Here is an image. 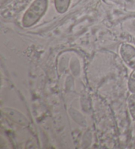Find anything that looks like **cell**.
I'll list each match as a JSON object with an SVG mask.
<instances>
[{
    "mask_svg": "<svg viewBox=\"0 0 135 149\" xmlns=\"http://www.w3.org/2000/svg\"><path fill=\"white\" fill-rule=\"evenodd\" d=\"M48 0H34L25 11L22 19V25L29 28L35 25L46 12Z\"/></svg>",
    "mask_w": 135,
    "mask_h": 149,
    "instance_id": "1",
    "label": "cell"
},
{
    "mask_svg": "<svg viewBox=\"0 0 135 149\" xmlns=\"http://www.w3.org/2000/svg\"><path fill=\"white\" fill-rule=\"evenodd\" d=\"M129 88L132 93H135V69L130 76L129 79Z\"/></svg>",
    "mask_w": 135,
    "mask_h": 149,
    "instance_id": "6",
    "label": "cell"
},
{
    "mask_svg": "<svg viewBox=\"0 0 135 149\" xmlns=\"http://www.w3.org/2000/svg\"><path fill=\"white\" fill-rule=\"evenodd\" d=\"M71 3V0H54V5L56 11L59 13H65L67 10Z\"/></svg>",
    "mask_w": 135,
    "mask_h": 149,
    "instance_id": "4",
    "label": "cell"
},
{
    "mask_svg": "<svg viewBox=\"0 0 135 149\" xmlns=\"http://www.w3.org/2000/svg\"><path fill=\"white\" fill-rule=\"evenodd\" d=\"M111 3L121 6H129L132 3L131 0H108Z\"/></svg>",
    "mask_w": 135,
    "mask_h": 149,
    "instance_id": "7",
    "label": "cell"
},
{
    "mask_svg": "<svg viewBox=\"0 0 135 149\" xmlns=\"http://www.w3.org/2000/svg\"><path fill=\"white\" fill-rule=\"evenodd\" d=\"M129 9L132 10V11H135V1L133 2V3L132 2V3L129 6Z\"/></svg>",
    "mask_w": 135,
    "mask_h": 149,
    "instance_id": "8",
    "label": "cell"
},
{
    "mask_svg": "<svg viewBox=\"0 0 135 149\" xmlns=\"http://www.w3.org/2000/svg\"><path fill=\"white\" fill-rule=\"evenodd\" d=\"M120 55L127 65L130 68L135 69V48L133 46L123 43L120 47Z\"/></svg>",
    "mask_w": 135,
    "mask_h": 149,
    "instance_id": "2",
    "label": "cell"
},
{
    "mask_svg": "<svg viewBox=\"0 0 135 149\" xmlns=\"http://www.w3.org/2000/svg\"><path fill=\"white\" fill-rule=\"evenodd\" d=\"M128 107L132 117L135 120V93L131 95L129 97Z\"/></svg>",
    "mask_w": 135,
    "mask_h": 149,
    "instance_id": "5",
    "label": "cell"
},
{
    "mask_svg": "<svg viewBox=\"0 0 135 149\" xmlns=\"http://www.w3.org/2000/svg\"><path fill=\"white\" fill-rule=\"evenodd\" d=\"M2 111L4 112V114L10 120H11L12 121L17 123L18 124L20 125H24V126H27V125L29 124V122H28L27 118L22 114H21V113L17 111V110L10 109V108H4L2 110Z\"/></svg>",
    "mask_w": 135,
    "mask_h": 149,
    "instance_id": "3",
    "label": "cell"
}]
</instances>
